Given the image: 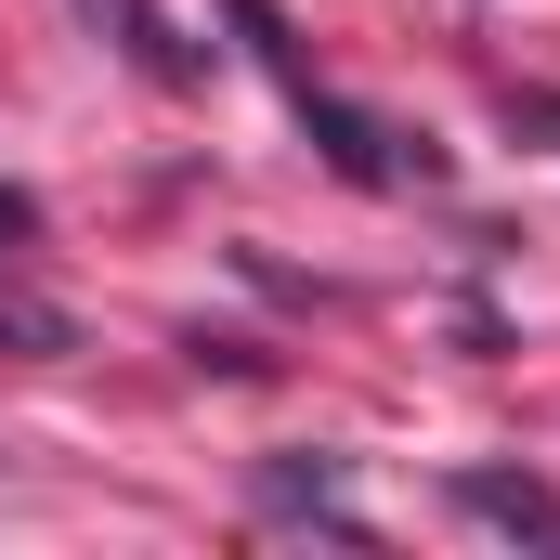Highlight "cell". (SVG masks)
<instances>
[{"instance_id":"obj_2","label":"cell","mask_w":560,"mask_h":560,"mask_svg":"<svg viewBox=\"0 0 560 560\" xmlns=\"http://www.w3.org/2000/svg\"><path fill=\"white\" fill-rule=\"evenodd\" d=\"M509 118L522 131H560V92H509Z\"/></svg>"},{"instance_id":"obj_3","label":"cell","mask_w":560,"mask_h":560,"mask_svg":"<svg viewBox=\"0 0 560 560\" xmlns=\"http://www.w3.org/2000/svg\"><path fill=\"white\" fill-rule=\"evenodd\" d=\"M0 235H26V196H13V183H0Z\"/></svg>"},{"instance_id":"obj_1","label":"cell","mask_w":560,"mask_h":560,"mask_svg":"<svg viewBox=\"0 0 560 560\" xmlns=\"http://www.w3.org/2000/svg\"><path fill=\"white\" fill-rule=\"evenodd\" d=\"M456 509H469V522H495V535H548V548H560V495H535V482L469 469V482H456Z\"/></svg>"}]
</instances>
